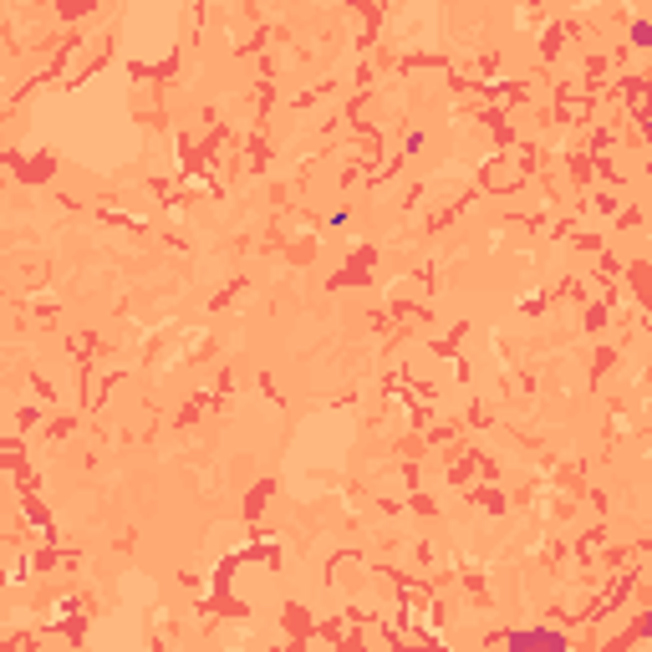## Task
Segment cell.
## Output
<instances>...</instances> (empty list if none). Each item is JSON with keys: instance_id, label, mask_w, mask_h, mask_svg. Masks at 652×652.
I'll return each mask as SVG.
<instances>
[{"instance_id": "cell-1", "label": "cell", "mask_w": 652, "mask_h": 652, "mask_svg": "<svg viewBox=\"0 0 652 652\" xmlns=\"http://www.w3.org/2000/svg\"><path fill=\"white\" fill-rule=\"evenodd\" d=\"M505 647H515V652H525V647L566 652V632H550V627H530V632H505Z\"/></svg>"}]
</instances>
